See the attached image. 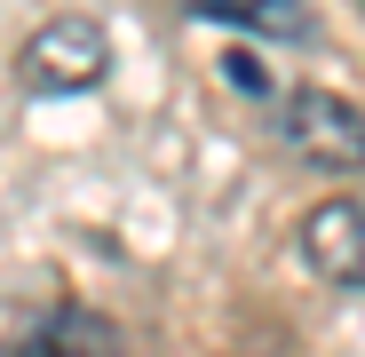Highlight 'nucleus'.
<instances>
[{"label": "nucleus", "instance_id": "nucleus-4", "mask_svg": "<svg viewBox=\"0 0 365 357\" xmlns=\"http://www.w3.org/2000/svg\"><path fill=\"white\" fill-rule=\"evenodd\" d=\"M199 16L262 40H310V0H199Z\"/></svg>", "mask_w": 365, "mask_h": 357}, {"label": "nucleus", "instance_id": "nucleus-3", "mask_svg": "<svg viewBox=\"0 0 365 357\" xmlns=\"http://www.w3.org/2000/svg\"><path fill=\"white\" fill-rule=\"evenodd\" d=\"M302 262L326 286L365 294V199H326L302 214Z\"/></svg>", "mask_w": 365, "mask_h": 357}, {"label": "nucleus", "instance_id": "nucleus-6", "mask_svg": "<svg viewBox=\"0 0 365 357\" xmlns=\"http://www.w3.org/2000/svg\"><path fill=\"white\" fill-rule=\"evenodd\" d=\"M357 9H365V0H357Z\"/></svg>", "mask_w": 365, "mask_h": 357}, {"label": "nucleus", "instance_id": "nucleus-1", "mask_svg": "<svg viewBox=\"0 0 365 357\" xmlns=\"http://www.w3.org/2000/svg\"><path fill=\"white\" fill-rule=\"evenodd\" d=\"M103 72H111V40L96 16H48L16 48L24 95H88V88H103Z\"/></svg>", "mask_w": 365, "mask_h": 357}, {"label": "nucleus", "instance_id": "nucleus-5", "mask_svg": "<svg viewBox=\"0 0 365 357\" xmlns=\"http://www.w3.org/2000/svg\"><path fill=\"white\" fill-rule=\"evenodd\" d=\"M16 357H119L111 349V326L88 318V310H56L32 341H16Z\"/></svg>", "mask_w": 365, "mask_h": 357}, {"label": "nucleus", "instance_id": "nucleus-2", "mask_svg": "<svg viewBox=\"0 0 365 357\" xmlns=\"http://www.w3.org/2000/svg\"><path fill=\"white\" fill-rule=\"evenodd\" d=\"M278 135H286L294 159H310V167H334V175L365 167V111L349 95H326V88L278 95Z\"/></svg>", "mask_w": 365, "mask_h": 357}]
</instances>
